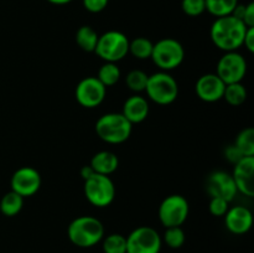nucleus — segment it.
<instances>
[{"instance_id": "1", "label": "nucleus", "mask_w": 254, "mask_h": 253, "mask_svg": "<svg viewBox=\"0 0 254 253\" xmlns=\"http://www.w3.org/2000/svg\"><path fill=\"white\" fill-rule=\"evenodd\" d=\"M248 27L233 15L217 17L210 30V36L216 47L225 52L237 51L243 46L246 31Z\"/></svg>"}, {"instance_id": "2", "label": "nucleus", "mask_w": 254, "mask_h": 253, "mask_svg": "<svg viewBox=\"0 0 254 253\" xmlns=\"http://www.w3.org/2000/svg\"><path fill=\"white\" fill-rule=\"evenodd\" d=\"M67 235L69 241L77 247H93L103 240V223L93 216H79L69 223Z\"/></svg>"}, {"instance_id": "3", "label": "nucleus", "mask_w": 254, "mask_h": 253, "mask_svg": "<svg viewBox=\"0 0 254 253\" xmlns=\"http://www.w3.org/2000/svg\"><path fill=\"white\" fill-rule=\"evenodd\" d=\"M133 124L122 113H106L96 122V133L108 144H122L128 140Z\"/></svg>"}, {"instance_id": "4", "label": "nucleus", "mask_w": 254, "mask_h": 253, "mask_svg": "<svg viewBox=\"0 0 254 253\" xmlns=\"http://www.w3.org/2000/svg\"><path fill=\"white\" fill-rule=\"evenodd\" d=\"M145 92L154 103L168 106L178 98L179 86L176 79L170 73L160 71L148 77Z\"/></svg>"}, {"instance_id": "5", "label": "nucleus", "mask_w": 254, "mask_h": 253, "mask_svg": "<svg viewBox=\"0 0 254 253\" xmlns=\"http://www.w3.org/2000/svg\"><path fill=\"white\" fill-rule=\"evenodd\" d=\"M94 52L104 62L117 63L129 54V40L123 32L111 30L98 36Z\"/></svg>"}, {"instance_id": "6", "label": "nucleus", "mask_w": 254, "mask_h": 253, "mask_svg": "<svg viewBox=\"0 0 254 253\" xmlns=\"http://www.w3.org/2000/svg\"><path fill=\"white\" fill-rule=\"evenodd\" d=\"M150 59L161 71L168 72L178 68L183 63L185 50L178 40L166 37L154 44Z\"/></svg>"}, {"instance_id": "7", "label": "nucleus", "mask_w": 254, "mask_h": 253, "mask_svg": "<svg viewBox=\"0 0 254 253\" xmlns=\"http://www.w3.org/2000/svg\"><path fill=\"white\" fill-rule=\"evenodd\" d=\"M83 190L88 202L96 207H107L116 197V186L112 179L101 174H93L84 180Z\"/></svg>"}, {"instance_id": "8", "label": "nucleus", "mask_w": 254, "mask_h": 253, "mask_svg": "<svg viewBox=\"0 0 254 253\" xmlns=\"http://www.w3.org/2000/svg\"><path fill=\"white\" fill-rule=\"evenodd\" d=\"M190 206L183 195L174 193L161 201L159 206V220L161 225L168 227L181 226L189 217Z\"/></svg>"}, {"instance_id": "9", "label": "nucleus", "mask_w": 254, "mask_h": 253, "mask_svg": "<svg viewBox=\"0 0 254 253\" xmlns=\"http://www.w3.org/2000/svg\"><path fill=\"white\" fill-rule=\"evenodd\" d=\"M160 250V235L149 226L135 228L127 237V253H159Z\"/></svg>"}, {"instance_id": "10", "label": "nucleus", "mask_w": 254, "mask_h": 253, "mask_svg": "<svg viewBox=\"0 0 254 253\" xmlns=\"http://www.w3.org/2000/svg\"><path fill=\"white\" fill-rule=\"evenodd\" d=\"M246 73H247V61L237 51L225 52V55L218 60L216 74L225 84L242 82Z\"/></svg>"}, {"instance_id": "11", "label": "nucleus", "mask_w": 254, "mask_h": 253, "mask_svg": "<svg viewBox=\"0 0 254 253\" xmlns=\"http://www.w3.org/2000/svg\"><path fill=\"white\" fill-rule=\"evenodd\" d=\"M107 87L97 77H86L76 87V99L84 108H96L106 99Z\"/></svg>"}, {"instance_id": "12", "label": "nucleus", "mask_w": 254, "mask_h": 253, "mask_svg": "<svg viewBox=\"0 0 254 253\" xmlns=\"http://www.w3.org/2000/svg\"><path fill=\"white\" fill-rule=\"evenodd\" d=\"M10 186L11 191L19 193L22 197H29L40 190L41 176L36 169L31 166H22L12 174Z\"/></svg>"}, {"instance_id": "13", "label": "nucleus", "mask_w": 254, "mask_h": 253, "mask_svg": "<svg viewBox=\"0 0 254 253\" xmlns=\"http://www.w3.org/2000/svg\"><path fill=\"white\" fill-rule=\"evenodd\" d=\"M206 190L211 197H221L231 202L238 193L232 175L225 171H213L206 180Z\"/></svg>"}, {"instance_id": "14", "label": "nucleus", "mask_w": 254, "mask_h": 253, "mask_svg": "<svg viewBox=\"0 0 254 253\" xmlns=\"http://www.w3.org/2000/svg\"><path fill=\"white\" fill-rule=\"evenodd\" d=\"M238 192L248 197L254 196V156H245L235 164L232 174Z\"/></svg>"}, {"instance_id": "15", "label": "nucleus", "mask_w": 254, "mask_h": 253, "mask_svg": "<svg viewBox=\"0 0 254 253\" xmlns=\"http://www.w3.org/2000/svg\"><path fill=\"white\" fill-rule=\"evenodd\" d=\"M226 84L216 73H206L197 79L195 86L198 98L207 103H213L223 98Z\"/></svg>"}, {"instance_id": "16", "label": "nucleus", "mask_w": 254, "mask_h": 253, "mask_svg": "<svg viewBox=\"0 0 254 253\" xmlns=\"http://www.w3.org/2000/svg\"><path fill=\"white\" fill-rule=\"evenodd\" d=\"M225 223L233 235H245L252 227L253 215L250 208L245 206H233L226 212Z\"/></svg>"}, {"instance_id": "17", "label": "nucleus", "mask_w": 254, "mask_h": 253, "mask_svg": "<svg viewBox=\"0 0 254 253\" xmlns=\"http://www.w3.org/2000/svg\"><path fill=\"white\" fill-rule=\"evenodd\" d=\"M122 114L130 122L131 124L141 123L146 119L149 114V103L143 96L134 94L130 96L123 104Z\"/></svg>"}, {"instance_id": "18", "label": "nucleus", "mask_w": 254, "mask_h": 253, "mask_svg": "<svg viewBox=\"0 0 254 253\" xmlns=\"http://www.w3.org/2000/svg\"><path fill=\"white\" fill-rule=\"evenodd\" d=\"M91 168L96 174L109 176L118 169V156L109 150H102L94 154L89 163Z\"/></svg>"}, {"instance_id": "19", "label": "nucleus", "mask_w": 254, "mask_h": 253, "mask_svg": "<svg viewBox=\"0 0 254 253\" xmlns=\"http://www.w3.org/2000/svg\"><path fill=\"white\" fill-rule=\"evenodd\" d=\"M22 206H24V197L14 191H9L5 193L0 201V211L2 215L7 216V217L16 216L21 211Z\"/></svg>"}, {"instance_id": "20", "label": "nucleus", "mask_w": 254, "mask_h": 253, "mask_svg": "<svg viewBox=\"0 0 254 253\" xmlns=\"http://www.w3.org/2000/svg\"><path fill=\"white\" fill-rule=\"evenodd\" d=\"M98 36L97 31L92 29L91 26H81L76 32V42L83 51L86 52H94L96 49L97 41H98Z\"/></svg>"}, {"instance_id": "21", "label": "nucleus", "mask_w": 254, "mask_h": 253, "mask_svg": "<svg viewBox=\"0 0 254 253\" xmlns=\"http://www.w3.org/2000/svg\"><path fill=\"white\" fill-rule=\"evenodd\" d=\"M237 4L238 0H205L206 11L213 15L216 19L232 15Z\"/></svg>"}, {"instance_id": "22", "label": "nucleus", "mask_w": 254, "mask_h": 253, "mask_svg": "<svg viewBox=\"0 0 254 253\" xmlns=\"http://www.w3.org/2000/svg\"><path fill=\"white\" fill-rule=\"evenodd\" d=\"M223 98L226 99L228 104L233 107H238L243 104L247 99V89L243 86L242 82L238 83H231L226 84L225 93H223Z\"/></svg>"}, {"instance_id": "23", "label": "nucleus", "mask_w": 254, "mask_h": 253, "mask_svg": "<svg viewBox=\"0 0 254 253\" xmlns=\"http://www.w3.org/2000/svg\"><path fill=\"white\" fill-rule=\"evenodd\" d=\"M121 69L117 66V63H113V62H104L101 66V68H99L97 78L101 81V83L104 87H111L118 83V81L121 79Z\"/></svg>"}, {"instance_id": "24", "label": "nucleus", "mask_w": 254, "mask_h": 253, "mask_svg": "<svg viewBox=\"0 0 254 253\" xmlns=\"http://www.w3.org/2000/svg\"><path fill=\"white\" fill-rule=\"evenodd\" d=\"M154 44L146 37H136L129 41V54L138 60H148L153 54Z\"/></svg>"}, {"instance_id": "25", "label": "nucleus", "mask_w": 254, "mask_h": 253, "mask_svg": "<svg viewBox=\"0 0 254 253\" xmlns=\"http://www.w3.org/2000/svg\"><path fill=\"white\" fill-rule=\"evenodd\" d=\"M235 145L245 156H254V129L246 128L237 135Z\"/></svg>"}, {"instance_id": "26", "label": "nucleus", "mask_w": 254, "mask_h": 253, "mask_svg": "<svg viewBox=\"0 0 254 253\" xmlns=\"http://www.w3.org/2000/svg\"><path fill=\"white\" fill-rule=\"evenodd\" d=\"M102 241L104 253H127V237L121 233H112Z\"/></svg>"}, {"instance_id": "27", "label": "nucleus", "mask_w": 254, "mask_h": 253, "mask_svg": "<svg viewBox=\"0 0 254 253\" xmlns=\"http://www.w3.org/2000/svg\"><path fill=\"white\" fill-rule=\"evenodd\" d=\"M148 77V74L141 69H131L126 77L127 87L135 93H140V92L145 91Z\"/></svg>"}, {"instance_id": "28", "label": "nucleus", "mask_w": 254, "mask_h": 253, "mask_svg": "<svg viewBox=\"0 0 254 253\" xmlns=\"http://www.w3.org/2000/svg\"><path fill=\"white\" fill-rule=\"evenodd\" d=\"M185 232L181 228V226L178 227H168L165 233H164V241L170 248H180L185 243Z\"/></svg>"}, {"instance_id": "29", "label": "nucleus", "mask_w": 254, "mask_h": 253, "mask_svg": "<svg viewBox=\"0 0 254 253\" xmlns=\"http://www.w3.org/2000/svg\"><path fill=\"white\" fill-rule=\"evenodd\" d=\"M181 9L186 15L191 17L200 16L206 11L205 0H183Z\"/></svg>"}, {"instance_id": "30", "label": "nucleus", "mask_w": 254, "mask_h": 253, "mask_svg": "<svg viewBox=\"0 0 254 253\" xmlns=\"http://www.w3.org/2000/svg\"><path fill=\"white\" fill-rule=\"evenodd\" d=\"M228 201H226L225 198L221 197H211L210 205H208V210H210L211 215L216 216V217H221V216H225L226 212L228 211Z\"/></svg>"}, {"instance_id": "31", "label": "nucleus", "mask_w": 254, "mask_h": 253, "mask_svg": "<svg viewBox=\"0 0 254 253\" xmlns=\"http://www.w3.org/2000/svg\"><path fill=\"white\" fill-rule=\"evenodd\" d=\"M82 2H83V6L87 11L97 14V12H101L106 9L109 0H82Z\"/></svg>"}, {"instance_id": "32", "label": "nucleus", "mask_w": 254, "mask_h": 253, "mask_svg": "<svg viewBox=\"0 0 254 253\" xmlns=\"http://www.w3.org/2000/svg\"><path fill=\"white\" fill-rule=\"evenodd\" d=\"M225 156L230 163L233 164V165L245 158V155L241 153L240 149H238L235 144H231V145H228L227 148L225 149Z\"/></svg>"}, {"instance_id": "33", "label": "nucleus", "mask_w": 254, "mask_h": 253, "mask_svg": "<svg viewBox=\"0 0 254 253\" xmlns=\"http://www.w3.org/2000/svg\"><path fill=\"white\" fill-rule=\"evenodd\" d=\"M242 22L247 27H254V2H248L245 7Z\"/></svg>"}, {"instance_id": "34", "label": "nucleus", "mask_w": 254, "mask_h": 253, "mask_svg": "<svg viewBox=\"0 0 254 253\" xmlns=\"http://www.w3.org/2000/svg\"><path fill=\"white\" fill-rule=\"evenodd\" d=\"M243 45L251 54L254 52V27H248L247 29L245 39H243Z\"/></svg>"}, {"instance_id": "35", "label": "nucleus", "mask_w": 254, "mask_h": 253, "mask_svg": "<svg viewBox=\"0 0 254 253\" xmlns=\"http://www.w3.org/2000/svg\"><path fill=\"white\" fill-rule=\"evenodd\" d=\"M93 174H96V173H94L93 169L91 168V165L82 166L81 176H82V179H83V180H87V179H88V178H91V176L93 175Z\"/></svg>"}, {"instance_id": "36", "label": "nucleus", "mask_w": 254, "mask_h": 253, "mask_svg": "<svg viewBox=\"0 0 254 253\" xmlns=\"http://www.w3.org/2000/svg\"><path fill=\"white\" fill-rule=\"evenodd\" d=\"M47 1L55 5H66L68 4V2H71L72 0H47Z\"/></svg>"}]
</instances>
